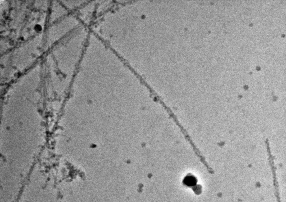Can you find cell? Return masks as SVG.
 Segmentation results:
<instances>
[{"label": "cell", "mask_w": 286, "mask_h": 202, "mask_svg": "<svg viewBox=\"0 0 286 202\" xmlns=\"http://www.w3.org/2000/svg\"><path fill=\"white\" fill-rule=\"evenodd\" d=\"M197 183V180L194 177L189 176L185 177L184 180V183L188 186H194Z\"/></svg>", "instance_id": "cell-1"}]
</instances>
